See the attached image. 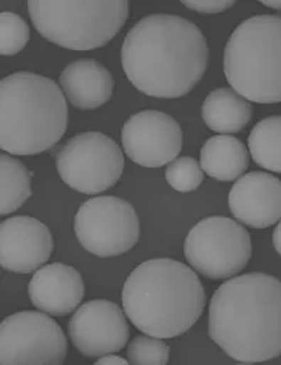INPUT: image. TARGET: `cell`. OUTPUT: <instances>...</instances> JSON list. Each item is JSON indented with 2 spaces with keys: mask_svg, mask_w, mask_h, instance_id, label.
<instances>
[{
  "mask_svg": "<svg viewBox=\"0 0 281 365\" xmlns=\"http://www.w3.org/2000/svg\"><path fill=\"white\" fill-rule=\"evenodd\" d=\"M49 227L32 216H13L0 225V265L13 274L36 272L53 252Z\"/></svg>",
  "mask_w": 281,
  "mask_h": 365,
  "instance_id": "13",
  "label": "cell"
},
{
  "mask_svg": "<svg viewBox=\"0 0 281 365\" xmlns=\"http://www.w3.org/2000/svg\"><path fill=\"white\" fill-rule=\"evenodd\" d=\"M248 147L258 166L281 173V115L256 123L250 131Z\"/></svg>",
  "mask_w": 281,
  "mask_h": 365,
  "instance_id": "20",
  "label": "cell"
},
{
  "mask_svg": "<svg viewBox=\"0 0 281 365\" xmlns=\"http://www.w3.org/2000/svg\"><path fill=\"white\" fill-rule=\"evenodd\" d=\"M68 124L67 99L56 81L17 71L0 81V148L36 155L62 140Z\"/></svg>",
  "mask_w": 281,
  "mask_h": 365,
  "instance_id": "4",
  "label": "cell"
},
{
  "mask_svg": "<svg viewBox=\"0 0 281 365\" xmlns=\"http://www.w3.org/2000/svg\"><path fill=\"white\" fill-rule=\"evenodd\" d=\"M28 13L36 31L49 42L71 51L106 46L124 27L127 0H30Z\"/></svg>",
  "mask_w": 281,
  "mask_h": 365,
  "instance_id": "6",
  "label": "cell"
},
{
  "mask_svg": "<svg viewBox=\"0 0 281 365\" xmlns=\"http://www.w3.org/2000/svg\"><path fill=\"white\" fill-rule=\"evenodd\" d=\"M181 3L189 10L199 14H219L235 4L234 0H183Z\"/></svg>",
  "mask_w": 281,
  "mask_h": 365,
  "instance_id": "24",
  "label": "cell"
},
{
  "mask_svg": "<svg viewBox=\"0 0 281 365\" xmlns=\"http://www.w3.org/2000/svg\"><path fill=\"white\" fill-rule=\"evenodd\" d=\"M209 336L243 364L281 356V280L262 272L223 283L209 304Z\"/></svg>",
  "mask_w": 281,
  "mask_h": 365,
  "instance_id": "2",
  "label": "cell"
},
{
  "mask_svg": "<svg viewBox=\"0 0 281 365\" xmlns=\"http://www.w3.org/2000/svg\"><path fill=\"white\" fill-rule=\"evenodd\" d=\"M125 155L144 168L171 163L183 150V130L179 122L160 110L132 115L122 128Z\"/></svg>",
  "mask_w": 281,
  "mask_h": 365,
  "instance_id": "11",
  "label": "cell"
},
{
  "mask_svg": "<svg viewBox=\"0 0 281 365\" xmlns=\"http://www.w3.org/2000/svg\"><path fill=\"white\" fill-rule=\"evenodd\" d=\"M184 254L198 274L212 280L228 279L243 272L250 264V233L231 217L209 216L188 232Z\"/></svg>",
  "mask_w": 281,
  "mask_h": 365,
  "instance_id": "7",
  "label": "cell"
},
{
  "mask_svg": "<svg viewBox=\"0 0 281 365\" xmlns=\"http://www.w3.org/2000/svg\"><path fill=\"white\" fill-rule=\"evenodd\" d=\"M1 166V192H0V215L6 216L16 212L32 195L30 172L20 160L7 153L0 155Z\"/></svg>",
  "mask_w": 281,
  "mask_h": 365,
  "instance_id": "19",
  "label": "cell"
},
{
  "mask_svg": "<svg viewBox=\"0 0 281 365\" xmlns=\"http://www.w3.org/2000/svg\"><path fill=\"white\" fill-rule=\"evenodd\" d=\"M260 4H265V6H267V7H270V9H276V10H281V1H267V0H263V1H260Z\"/></svg>",
  "mask_w": 281,
  "mask_h": 365,
  "instance_id": "27",
  "label": "cell"
},
{
  "mask_svg": "<svg viewBox=\"0 0 281 365\" xmlns=\"http://www.w3.org/2000/svg\"><path fill=\"white\" fill-rule=\"evenodd\" d=\"M58 173L81 194H100L120 180L124 155L109 135L85 131L71 137L56 156Z\"/></svg>",
  "mask_w": 281,
  "mask_h": 365,
  "instance_id": "8",
  "label": "cell"
},
{
  "mask_svg": "<svg viewBox=\"0 0 281 365\" xmlns=\"http://www.w3.org/2000/svg\"><path fill=\"white\" fill-rule=\"evenodd\" d=\"M234 217L253 229H266L281 220V180L266 172L241 176L228 194Z\"/></svg>",
  "mask_w": 281,
  "mask_h": 365,
  "instance_id": "14",
  "label": "cell"
},
{
  "mask_svg": "<svg viewBox=\"0 0 281 365\" xmlns=\"http://www.w3.org/2000/svg\"><path fill=\"white\" fill-rule=\"evenodd\" d=\"M224 76L255 103L281 102V16L259 14L233 31L224 48Z\"/></svg>",
  "mask_w": 281,
  "mask_h": 365,
  "instance_id": "5",
  "label": "cell"
},
{
  "mask_svg": "<svg viewBox=\"0 0 281 365\" xmlns=\"http://www.w3.org/2000/svg\"><path fill=\"white\" fill-rule=\"evenodd\" d=\"M85 294L84 280L80 272L62 262L39 268L28 284L32 304L53 317L71 314L81 304Z\"/></svg>",
  "mask_w": 281,
  "mask_h": 365,
  "instance_id": "15",
  "label": "cell"
},
{
  "mask_svg": "<svg viewBox=\"0 0 281 365\" xmlns=\"http://www.w3.org/2000/svg\"><path fill=\"white\" fill-rule=\"evenodd\" d=\"M205 179V172L193 158L183 156L169 163L166 169V180L176 191L191 192L201 187Z\"/></svg>",
  "mask_w": 281,
  "mask_h": 365,
  "instance_id": "23",
  "label": "cell"
},
{
  "mask_svg": "<svg viewBox=\"0 0 281 365\" xmlns=\"http://www.w3.org/2000/svg\"><path fill=\"white\" fill-rule=\"evenodd\" d=\"M80 244L100 258L119 257L138 243L141 225L137 211L119 197L102 195L85 201L74 217Z\"/></svg>",
  "mask_w": 281,
  "mask_h": 365,
  "instance_id": "9",
  "label": "cell"
},
{
  "mask_svg": "<svg viewBox=\"0 0 281 365\" xmlns=\"http://www.w3.org/2000/svg\"><path fill=\"white\" fill-rule=\"evenodd\" d=\"M67 357V339L48 314L21 311L0 324V364L60 365Z\"/></svg>",
  "mask_w": 281,
  "mask_h": 365,
  "instance_id": "10",
  "label": "cell"
},
{
  "mask_svg": "<svg viewBox=\"0 0 281 365\" xmlns=\"http://www.w3.org/2000/svg\"><path fill=\"white\" fill-rule=\"evenodd\" d=\"M60 88L70 105L80 110H92L112 99L115 78L95 59H80L64 67Z\"/></svg>",
  "mask_w": 281,
  "mask_h": 365,
  "instance_id": "16",
  "label": "cell"
},
{
  "mask_svg": "<svg viewBox=\"0 0 281 365\" xmlns=\"http://www.w3.org/2000/svg\"><path fill=\"white\" fill-rule=\"evenodd\" d=\"M203 172L218 182H235L248 170L250 153L243 141L233 135L211 137L201 150Z\"/></svg>",
  "mask_w": 281,
  "mask_h": 365,
  "instance_id": "17",
  "label": "cell"
},
{
  "mask_svg": "<svg viewBox=\"0 0 281 365\" xmlns=\"http://www.w3.org/2000/svg\"><path fill=\"white\" fill-rule=\"evenodd\" d=\"M202 119L212 131L237 134L250 122L252 106L238 92L221 87L208 93L202 105Z\"/></svg>",
  "mask_w": 281,
  "mask_h": 365,
  "instance_id": "18",
  "label": "cell"
},
{
  "mask_svg": "<svg viewBox=\"0 0 281 365\" xmlns=\"http://www.w3.org/2000/svg\"><path fill=\"white\" fill-rule=\"evenodd\" d=\"M68 335L83 356L94 359L122 351L129 339V327L124 311L116 303L92 300L73 314Z\"/></svg>",
  "mask_w": 281,
  "mask_h": 365,
  "instance_id": "12",
  "label": "cell"
},
{
  "mask_svg": "<svg viewBox=\"0 0 281 365\" xmlns=\"http://www.w3.org/2000/svg\"><path fill=\"white\" fill-rule=\"evenodd\" d=\"M122 64L138 91L163 99L181 98L203 78L209 46L195 23L176 14H151L127 32Z\"/></svg>",
  "mask_w": 281,
  "mask_h": 365,
  "instance_id": "1",
  "label": "cell"
},
{
  "mask_svg": "<svg viewBox=\"0 0 281 365\" xmlns=\"http://www.w3.org/2000/svg\"><path fill=\"white\" fill-rule=\"evenodd\" d=\"M30 41V27L16 13L4 11L0 14V53L13 56L20 53Z\"/></svg>",
  "mask_w": 281,
  "mask_h": 365,
  "instance_id": "22",
  "label": "cell"
},
{
  "mask_svg": "<svg viewBox=\"0 0 281 365\" xmlns=\"http://www.w3.org/2000/svg\"><path fill=\"white\" fill-rule=\"evenodd\" d=\"M95 364L127 365L129 364V361H127V360H125V359H123V357L115 356V353H110V354H105V356L99 357V360H97V361H95Z\"/></svg>",
  "mask_w": 281,
  "mask_h": 365,
  "instance_id": "25",
  "label": "cell"
},
{
  "mask_svg": "<svg viewBox=\"0 0 281 365\" xmlns=\"http://www.w3.org/2000/svg\"><path fill=\"white\" fill-rule=\"evenodd\" d=\"M129 364L166 365L170 357V347L155 336H137L127 347Z\"/></svg>",
  "mask_w": 281,
  "mask_h": 365,
  "instance_id": "21",
  "label": "cell"
},
{
  "mask_svg": "<svg viewBox=\"0 0 281 365\" xmlns=\"http://www.w3.org/2000/svg\"><path fill=\"white\" fill-rule=\"evenodd\" d=\"M122 302L125 315L138 331L171 339L198 322L206 293L195 269L171 258H154L128 274Z\"/></svg>",
  "mask_w": 281,
  "mask_h": 365,
  "instance_id": "3",
  "label": "cell"
},
{
  "mask_svg": "<svg viewBox=\"0 0 281 365\" xmlns=\"http://www.w3.org/2000/svg\"><path fill=\"white\" fill-rule=\"evenodd\" d=\"M273 245H275L276 252L281 257V220L277 223V226L275 227V232H273Z\"/></svg>",
  "mask_w": 281,
  "mask_h": 365,
  "instance_id": "26",
  "label": "cell"
}]
</instances>
